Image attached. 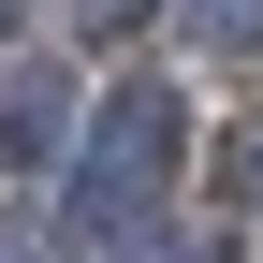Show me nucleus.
I'll use <instances>...</instances> for the list:
<instances>
[{"mask_svg":"<svg viewBox=\"0 0 263 263\" xmlns=\"http://www.w3.org/2000/svg\"><path fill=\"white\" fill-rule=\"evenodd\" d=\"M176 176H190V88H103V117L73 132L59 234H146V205H176Z\"/></svg>","mask_w":263,"mask_h":263,"instance_id":"f257e3e1","label":"nucleus"},{"mask_svg":"<svg viewBox=\"0 0 263 263\" xmlns=\"http://www.w3.org/2000/svg\"><path fill=\"white\" fill-rule=\"evenodd\" d=\"M59 132H73V88L59 73H0V161H44Z\"/></svg>","mask_w":263,"mask_h":263,"instance_id":"f03ea898","label":"nucleus"},{"mask_svg":"<svg viewBox=\"0 0 263 263\" xmlns=\"http://www.w3.org/2000/svg\"><path fill=\"white\" fill-rule=\"evenodd\" d=\"M190 44L205 59H263V0H190Z\"/></svg>","mask_w":263,"mask_h":263,"instance_id":"7ed1b4c3","label":"nucleus"},{"mask_svg":"<svg viewBox=\"0 0 263 263\" xmlns=\"http://www.w3.org/2000/svg\"><path fill=\"white\" fill-rule=\"evenodd\" d=\"M0 263H73V234H59V219H29V205H0Z\"/></svg>","mask_w":263,"mask_h":263,"instance_id":"20e7f679","label":"nucleus"},{"mask_svg":"<svg viewBox=\"0 0 263 263\" xmlns=\"http://www.w3.org/2000/svg\"><path fill=\"white\" fill-rule=\"evenodd\" d=\"M146 15H161V0H73V29H88V44H132Z\"/></svg>","mask_w":263,"mask_h":263,"instance_id":"39448f33","label":"nucleus"},{"mask_svg":"<svg viewBox=\"0 0 263 263\" xmlns=\"http://www.w3.org/2000/svg\"><path fill=\"white\" fill-rule=\"evenodd\" d=\"M117 263H205V249H190V234H132Z\"/></svg>","mask_w":263,"mask_h":263,"instance_id":"423d86ee","label":"nucleus"},{"mask_svg":"<svg viewBox=\"0 0 263 263\" xmlns=\"http://www.w3.org/2000/svg\"><path fill=\"white\" fill-rule=\"evenodd\" d=\"M15 29H29V0H0V44H15Z\"/></svg>","mask_w":263,"mask_h":263,"instance_id":"0eeeda50","label":"nucleus"}]
</instances>
